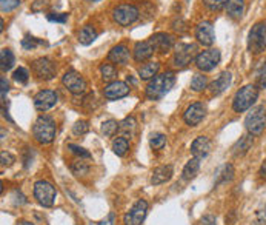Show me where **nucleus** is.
<instances>
[{
	"label": "nucleus",
	"instance_id": "35",
	"mask_svg": "<svg viewBox=\"0 0 266 225\" xmlns=\"http://www.w3.org/2000/svg\"><path fill=\"white\" fill-rule=\"evenodd\" d=\"M118 130V124L116 120H112V119H110V120H106V122H104L102 124V133H104L106 137H111V136H114V133Z\"/></svg>",
	"mask_w": 266,
	"mask_h": 225
},
{
	"label": "nucleus",
	"instance_id": "1",
	"mask_svg": "<svg viewBox=\"0 0 266 225\" xmlns=\"http://www.w3.org/2000/svg\"><path fill=\"white\" fill-rule=\"evenodd\" d=\"M176 84V77L171 71L156 76L146 87V97L150 100H158L171 91Z\"/></svg>",
	"mask_w": 266,
	"mask_h": 225
},
{
	"label": "nucleus",
	"instance_id": "5",
	"mask_svg": "<svg viewBox=\"0 0 266 225\" xmlns=\"http://www.w3.org/2000/svg\"><path fill=\"white\" fill-rule=\"evenodd\" d=\"M34 197L40 205L52 207L57 197V191L52 187V183H50L48 180H37L34 183Z\"/></svg>",
	"mask_w": 266,
	"mask_h": 225
},
{
	"label": "nucleus",
	"instance_id": "2",
	"mask_svg": "<svg viewBox=\"0 0 266 225\" xmlns=\"http://www.w3.org/2000/svg\"><path fill=\"white\" fill-rule=\"evenodd\" d=\"M57 133V127L56 122L51 116H38V119L36 120V124L32 127V134L36 137V140L42 145H48L54 140Z\"/></svg>",
	"mask_w": 266,
	"mask_h": 225
},
{
	"label": "nucleus",
	"instance_id": "23",
	"mask_svg": "<svg viewBox=\"0 0 266 225\" xmlns=\"http://www.w3.org/2000/svg\"><path fill=\"white\" fill-rule=\"evenodd\" d=\"M252 134H250V136H243V137H240V140H237L236 142V145L232 147V154L234 156H243V154H246L248 153V150L252 147Z\"/></svg>",
	"mask_w": 266,
	"mask_h": 225
},
{
	"label": "nucleus",
	"instance_id": "47",
	"mask_svg": "<svg viewBox=\"0 0 266 225\" xmlns=\"http://www.w3.org/2000/svg\"><path fill=\"white\" fill-rule=\"evenodd\" d=\"M0 85H2V104H5V100H6V93H8V88H10V85H8V82H6L5 77L0 79Z\"/></svg>",
	"mask_w": 266,
	"mask_h": 225
},
{
	"label": "nucleus",
	"instance_id": "44",
	"mask_svg": "<svg viewBox=\"0 0 266 225\" xmlns=\"http://www.w3.org/2000/svg\"><path fill=\"white\" fill-rule=\"evenodd\" d=\"M48 20L50 22H57V24H65L68 20V14L66 13H51L48 14Z\"/></svg>",
	"mask_w": 266,
	"mask_h": 225
},
{
	"label": "nucleus",
	"instance_id": "12",
	"mask_svg": "<svg viewBox=\"0 0 266 225\" xmlns=\"http://www.w3.org/2000/svg\"><path fill=\"white\" fill-rule=\"evenodd\" d=\"M32 71L38 79H44V80H51L56 76V64H52L50 59L46 57H40L37 60L32 62Z\"/></svg>",
	"mask_w": 266,
	"mask_h": 225
},
{
	"label": "nucleus",
	"instance_id": "6",
	"mask_svg": "<svg viewBox=\"0 0 266 225\" xmlns=\"http://www.w3.org/2000/svg\"><path fill=\"white\" fill-rule=\"evenodd\" d=\"M263 107H256L251 110V113L244 119V127H246L248 133L252 136H258L266 128V114Z\"/></svg>",
	"mask_w": 266,
	"mask_h": 225
},
{
	"label": "nucleus",
	"instance_id": "41",
	"mask_svg": "<svg viewBox=\"0 0 266 225\" xmlns=\"http://www.w3.org/2000/svg\"><path fill=\"white\" fill-rule=\"evenodd\" d=\"M203 2L211 11H220L223 7H226L228 0H203Z\"/></svg>",
	"mask_w": 266,
	"mask_h": 225
},
{
	"label": "nucleus",
	"instance_id": "11",
	"mask_svg": "<svg viewBox=\"0 0 266 225\" xmlns=\"http://www.w3.org/2000/svg\"><path fill=\"white\" fill-rule=\"evenodd\" d=\"M62 84L65 85V88L72 93V94H82L86 90V80L84 79V76H80L77 71H66L62 77Z\"/></svg>",
	"mask_w": 266,
	"mask_h": 225
},
{
	"label": "nucleus",
	"instance_id": "50",
	"mask_svg": "<svg viewBox=\"0 0 266 225\" xmlns=\"http://www.w3.org/2000/svg\"><path fill=\"white\" fill-rule=\"evenodd\" d=\"M260 176H262L263 179H266V162H263V165H262V168H260Z\"/></svg>",
	"mask_w": 266,
	"mask_h": 225
},
{
	"label": "nucleus",
	"instance_id": "8",
	"mask_svg": "<svg viewBox=\"0 0 266 225\" xmlns=\"http://www.w3.org/2000/svg\"><path fill=\"white\" fill-rule=\"evenodd\" d=\"M112 17H114V20H116L118 25L130 27V25H132L136 20L138 19V10L134 5L122 4V5H118V7L114 8Z\"/></svg>",
	"mask_w": 266,
	"mask_h": 225
},
{
	"label": "nucleus",
	"instance_id": "9",
	"mask_svg": "<svg viewBox=\"0 0 266 225\" xmlns=\"http://www.w3.org/2000/svg\"><path fill=\"white\" fill-rule=\"evenodd\" d=\"M220 59H222V54L216 48H211V50H206V51H202L200 54H197L196 57V65L200 71H212L218 64H220Z\"/></svg>",
	"mask_w": 266,
	"mask_h": 225
},
{
	"label": "nucleus",
	"instance_id": "16",
	"mask_svg": "<svg viewBox=\"0 0 266 225\" xmlns=\"http://www.w3.org/2000/svg\"><path fill=\"white\" fill-rule=\"evenodd\" d=\"M104 94L108 100H117V99H122V97H126L130 94V87L125 84V82L114 80L105 87Z\"/></svg>",
	"mask_w": 266,
	"mask_h": 225
},
{
	"label": "nucleus",
	"instance_id": "31",
	"mask_svg": "<svg viewBox=\"0 0 266 225\" xmlns=\"http://www.w3.org/2000/svg\"><path fill=\"white\" fill-rule=\"evenodd\" d=\"M136 125H137V120L131 116V117H126V119H124L118 124V130L122 131V133H125L126 136H131L132 133H134V130H136Z\"/></svg>",
	"mask_w": 266,
	"mask_h": 225
},
{
	"label": "nucleus",
	"instance_id": "13",
	"mask_svg": "<svg viewBox=\"0 0 266 225\" xmlns=\"http://www.w3.org/2000/svg\"><path fill=\"white\" fill-rule=\"evenodd\" d=\"M204 114H206V107H204L202 102H196V104H191L186 108L185 114H183V120L186 122V125L196 127L204 119Z\"/></svg>",
	"mask_w": 266,
	"mask_h": 225
},
{
	"label": "nucleus",
	"instance_id": "30",
	"mask_svg": "<svg viewBox=\"0 0 266 225\" xmlns=\"http://www.w3.org/2000/svg\"><path fill=\"white\" fill-rule=\"evenodd\" d=\"M234 177V167L231 163H226V165H223L217 174V183H223V182H228Z\"/></svg>",
	"mask_w": 266,
	"mask_h": 225
},
{
	"label": "nucleus",
	"instance_id": "22",
	"mask_svg": "<svg viewBox=\"0 0 266 225\" xmlns=\"http://www.w3.org/2000/svg\"><path fill=\"white\" fill-rule=\"evenodd\" d=\"M171 177H172V165H162L152 171L151 183L152 185H160V183L168 182Z\"/></svg>",
	"mask_w": 266,
	"mask_h": 225
},
{
	"label": "nucleus",
	"instance_id": "24",
	"mask_svg": "<svg viewBox=\"0 0 266 225\" xmlns=\"http://www.w3.org/2000/svg\"><path fill=\"white\" fill-rule=\"evenodd\" d=\"M198 170H200V159L192 157L191 160H188L185 168H183V173H182L183 180H192L198 174Z\"/></svg>",
	"mask_w": 266,
	"mask_h": 225
},
{
	"label": "nucleus",
	"instance_id": "53",
	"mask_svg": "<svg viewBox=\"0 0 266 225\" xmlns=\"http://www.w3.org/2000/svg\"><path fill=\"white\" fill-rule=\"evenodd\" d=\"M264 216H266V208H264Z\"/></svg>",
	"mask_w": 266,
	"mask_h": 225
},
{
	"label": "nucleus",
	"instance_id": "46",
	"mask_svg": "<svg viewBox=\"0 0 266 225\" xmlns=\"http://www.w3.org/2000/svg\"><path fill=\"white\" fill-rule=\"evenodd\" d=\"M48 5L46 0H36V2L32 4V11L34 13H40V11H44V8Z\"/></svg>",
	"mask_w": 266,
	"mask_h": 225
},
{
	"label": "nucleus",
	"instance_id": "20",
	"mask_svg": "<svg viewBox=\"0 0 266 225\" xmlns=\"http://www.w3.org/2000/svg\"><path fill=\"white\" fill-rule=\"evenodd\" d=\"M156 48L151 44V40H143V42H137L134 47V59L136 62H143V60H148L154 54Z\"/></svg>",
	"mask_w": 266,
	"mask_h": 225
},
{
	"label": "nucleus",
	"instance_id": "51",
	"mask_svg": "<svg viewBox=\"0 0 266 225\" xmlns=\"http://www.w3.org/2000/svg\"><path fill=\"white\" fill-rule=\"evenodd\" d=\"M17 225H32V223H31V222H26V220H20Z\"/></svg>",
	"mask_w": 266,
	"mask_h": 225
},
{
	"label": "nucleus",
	"instance_id": "27",
	"mask_svg": "<svg viewBox=\"0 0 266 225\" xmlns=\"http://www.w3.org/2000/svg\"><path fill=\"white\" fill-rule=\"evenodd\" d=\"M158 68H160V64H158V62H148V64L143 65V67H140L138 76H140L142 79H145V80L154 79V77L157 76V73H158Z\"/></svg>",
	"mask_w": 266,
	"mask_h": 225
},
{
	"label": "nucleus",
	"instance_id": "15",
	"mask_svg": "<svg viewBox=\"0 0 266 225\" xmlns=\"http://www.w3.org/2000/svg\"><path fill=\"white\" fill-rule=\"evenodd\" d=\"M196 37L198 42L203 47H211L216 40V34H214V27L211 22L204 20V22H200L196 28Z\"/></svg>",
	"mask_w": 266,
	"mask_h": 225
},
{
	"label": "nucleus",
	"instance_id": "43",
	"mask_svg": "<svg viewBox=\"0 0 266 225\" xmlns=\"http://www.w3.org/2000/svg\"><path fill=\"white\" fill-rule=\"evenodd\" d=\"M42 42L40 40H37L36 37H31V36H25V39L22 40V47L25 48V50H34L37 45H40Z\"/></svg>",
	"mask_w": 266,
	"mask_h": 225
},
{
	"label": "nucleus",
	"instance_id": "45",
	"mask_svg": "<svg viewBox=\"0 0 266 225\" xmlns=\"http://www.w3.org/2000/svg\"><path fill=\"white\" fill-rule=\"evenodd\" d=\"M0 159H2V165L4 167H11L12 163L16 162V157L8 153V151H2V154H0Z\"/></svg>",
	"mask_w": 266,
	"mask_h": 225
},
{
	"label": "nucleus",
	"instance_id": "18",
	"mask_svg": "<svg viewBox=\"0 0 266 225\" xmlns=\"http://www.w3.org/2000/svg\"><path fill=\"white\" fill-rule=\"evenodd\" d=\"M231 82H232V76L230 71H223L214 82H211L210 84V91L211 94L214 96H220L223 91H226L231 85Z\"/></svg>",
	"mask_w": 266,
	"mask_h": 225
},
{
	"label": "nucleus",
	"instance_id": "36",
	"mask_svg": "<svg viewBox=\"0 0 266 225\" xmlns=\"http://www.w3.org/2000/svg\"><path fill=\"white\" fill-rule=\"evenodd\" d=\"M165 144H166V137H165V134H162V133H156V134H152L151 139H150V145H151L154 150L163 148V147H165Z\"/></svg>",
	"mask_w": 266,
	"mask_h": 225
},
{
	"label": "nucleus",
	"instance_id": "7",
	"mask_svg": "<svg viewBox=\"0 0 266 225\" xmlns=\"http://www.w3.org/2000/svg\"><path fill=\"white\" fill-rule=\"evenodd\" d=\"M196 57H197L196 45H192V44H180L178 47H176L172 64H174L176 68H186Z\"/></svg>",
	"mask_w": 266,
	"mask_h": 225
},
{
	"label": "nucleus",
	"instance_id": "42",
	"mask_svg": "<svg viewBox=\"0 0 266 225\" xmlns=\"http://www.w3.org/2000/svg\"><path fill=\"white\" fill-rule=\"evenodd\" d=\"M68 150H70L71 153L80 156V157H84V159H90V157H91V153H90V151H86L85 148H82V147H78V145H74V144H70V145H68Z\"/></svg>",
	"mask_w": 266,
	"mask_h": 225
},
{
	"label": "nucleus",
	"instance_id": "52",
	"mask_svg": "<svg viewBox=\"0 0 266 225\" xmlns=\"http://www.w3.org/2000/svg\"><path fill=\"white\" fill-rule=\"evenodd\" d=\"M90 2H98V0H90Z\"/></svg>",
	"mask_w": 266,
	"mask_h": 225
},
{
	"label": "nucleus",
	"instance_id": "14",
	"mask_svg": "<svg viewBox=\"0 0 266 225\" xmlns=\"http://www.w3.org/2000/svg\"><path fill=\"white\" fill-rule=\"evenodd\" d=\"M57 104V93L51 90H42L34 96V107L38 111H48Z\"/></svg>",
	"mask_w": 266,
	"mask_h": 225
},
{
	"label": "nucleus",
	"instance_id": "37",
	"mask_svg": "<svg viewBox=\"0 0 266 225\" xmlns=\"http://www.w3.org/2000/svg\"><path fill=\"white\" fill-rule=\"evenodd\" d=\"M12 79H14L16 82H18V84H26L28 79H30V73H28L26 68L18 67V68L12 73Z\"/></svg>",
	"mask_w": 266,
	"mask_h": 225
},
{
	"label": "nucleus",
	"instance_id": "29",
	"mask_svg": "<svg viewBox=\"0 0 266 225\" xmlns=\"http://www.w3.org/2000/svg\"><path fill=\"white\" fill-rule=\"evenodd\" d=\"M128 150H130V142H128L126 137L120 136V137H117V139L112 140V151H114V154L125 156Z\"/></svg>",
	"mask_w": 266,
	"mask_h": 225
},
{
	"label": "nucleus",
	"instance_id": "19",
	"mask_svg": "<svg viewBox=\"0 0 266 225\" xmlns=\"http://www.w3.org/2000/svg\"><path fill=\"white\" fill-rule=\"evenodd\" d=\"M150 40L154 45L156 51H158V53H168L174 47V39L166 33H157Z\"/></svg>",
	"mask_w": 266,
	"mask_h": 225
},
{
	"label": "nucleus",
	"instance_id": "32",
	"mask_svg": "<svg viewBox=\"0 0 266 225\" xmlns=\"http://www.w3.org/2000/svg\"><path fill=\"white\" fill-rule=\"evenodd\" d=\"M208 87V77L203 74H194L192 80H191V88L192 91H203Z\"/></svg>",
	"mask_w": 266,
	"mask_h": 225
},
{
	"label": "nucleus",
	"instance_id": "49",
	"mask_svg": "<svg viewBox=\"0 0 266 225\" xmlns=\"http://www.w3.org/2000/svg\"><path fill=\"white\" fill-rule=\"evenodd\" d=\"M98 225H114V214L110 213L104 220H100V222H98Z\"/></svg>",
	"mask_w": 266,
	"mask_h": 225
},
{
	"label": "nucleus",
	"instance_id": "21",
	"mask_svg": "<svg viewBox=\"0 0 266 225\" xmlns=\"http://www.w3.org/2000/svg\"><path fill=\"white\" fill-rule=\"evenodd\" d=\"M108 59L111 60L112 64L126 65L128 60H130V50H128L125 45H117V47H114V48L110 51Z\"/></svg>",
	"mask_w": 266,
	"mask_h": 225
},
{
	"label": "nucleus",
	"instance_id": "26",
	"mask_svg": "<svg viewBox=\"0 0 266 225\" xmlns=\"http://www.w3.org/2000/svg\"><path fill=\"white\" fill-rule=\"evenodd\" d=\"M16 64V57H14V53L10 50V48H4L2 53H0V68L2 71H10Z\"/></svg>",
	"mask_w": 266,
	"mask_h": 225
},
{
	"label": "nucleus",
	"instance_id": "3",
	"mask_svg": "<svg viewBox=\"0 0 266 225\" xmlns=\"http://www.w3.org/2000/svg\"><path fill=\"white\" fill-rule=\"evenodd\" d=\"M258 97V88L256 85H244L243 88H240L232 100V108L236 113H243L250 110Z\"/></svg>",
	"mask_w": 266,
	"mask_h": 225
},
{
	"label": "nucleus",
	"instance_id": "39",
	"mask_svg": "<svg viewBox=\"0 0 266 225\" xmlns=\"http://www.w3.org/2000/svg\"><path fill=\"white\" fill-rule=\"evenodd\" d=\"M88 130H90V125H88V122H86V120H78V122H76L74 127H72V133H74L76 136L86 134Z\"/></svg>",
	"mask_w": 266,
	"mask_h": 225
},
{
	"label": "nucleus",
	"instance_id": "17",
	"mask_svg": "<svg viewBox=\"0 0 266 225\" xmlns=\"http://www.w3.org/2000/svg\"><path fill=\"white\" fill-rule=\"evenodd\" d=\"M211 151V140L206 136H198L191 144V153L197 159H204Z\"/></svg>",
	"mask_w": 266,
	"mask_h": 225
},
{
	"label": "nucleus",
	"instance_id": "34",
	"mask_svg": "<svg viewBox=\"0 0 266 225\" xmlns=\"http://www.w3.org/2000/svg\"><path fill=\"white\" fill-rule=\"evenodd\" d=\"M100 73H102L104 80H112L117 76V70L111 64H102L100 65Z\"/></svg>",
	"mask_w": 266,
	"mask_h": 225
},
{
	"label": "nucleus",
	"instance_id": "40",
	"mask_svg": "<svg viewBox=\"0 0 266 225\" xmlns=\"http://www.w3.org/2000/svg\"><path fill=\"white\" fill-rule=\"evenodd\" d=\"M20 5V0H0V8L2 13H11Z\"/></svg>",
	"mask_w": 266,
	"mask_h": 225
},
{
	"label": "nucleus",
	"instance_id": "33",
	"mask_svg": "<svg viewBox=\"0 0 266 225\" xmlns=\"http://www.w3.org/2000/svg\"><path fill=\"white\" fill-rule=\"evenodd\" d=\"M71 171H72L76 176H85V174H88V171H90V165H88L86 162L82 160V157H80L78 160L72 162Z\"/></svg>",
	"mask_w": 266,
	"mask_h": 225
},
{
	"label": "nucleus",
	"instance_id": "28",
	"mask_svg": "<svg viewBox=\"0 0 266 225\" xmlns=\"http://www.w3.org/2000/svg\"><path fill=\"white\" fill-rule=\"evenodd\" d=\"M96 37H97L96 30L91 25H86V27L82 28V31L78 33V42L82 45H91L96 40Z\"/></svg>",
	"mask_w": 266,
	"mask_h": 225
},
{
	"label": "nucleus",
	"instance_id": "25",
	"mask_svg": "<svg viewBox=\"0 0 266 225\" xmlns=\"http://www.w3.org/2000/svg\"><path fill=\"white\" fill-rule=\"evenodd\" d=\"M226 11L231 19H242L244 13V0H228L226 2Z\"/></svg>",
	"mask_w": 266,
	"mask_h": 225
},
{
	"label": "nucleus",
	"instance_id": "48",
	"mask_svg": "<svg viewBox=\"0 0 266 225\" xmlns=\"http://www.w3.org/2000/svg\"><path fill=\"white\" fill-rule=\"evenodd\" d=\"M202 225H217V220L212 214H206V216H203L202 217Z\"/></svg>",
	"mask_w": 266,
	"mask_h": 225
},
{
	"label": "nucleus",
	"instance_id": "4",
	"mask_svg": "<svg viewBox=\"0 0 266 225\" xmlns=\"http://www.w3.org/2000/svg\"><path fill=\"white\" fill-rule=\"evenodd\" d=\"M248 48L252 54H260L266 50V22H257L248 36Z\"/></svg>",
	"mask_w": 266,
	"mask_h": 225
},
{
	"label": "nucleus",
	"instance_id": "10",
	"mask_svg": "<svg viewBox=\"0 0 266 225\" xmlns=\"http://www.w3.org/2000/svg\"><path fill=\"white\" fill-rule=\"evenodd\" d=\"M146 214H148V202L140 199V200H137L134 203L132 208L125 214L124 223L125 225H142L143 220H145V217H146Z\"/></svg>",
	"mask_w": 266,
	"mask_h": 225
},
{
	"label": "nucleus",
	"instance_id": "38",
	"mask_svg": "<svg viewBox=\"0 0 266 225\" xmlns=\"http://www.w3.org/2000/svg\"><path fill=\"white\" fill-rule=\"evenodd\" d=\"M256 82H257V87H258V88L266 90V62H264V64L262 65V68L257 71Z\"/></svg>",
	"mask_w": 266,
	"mask_h": 225
}]
</instances>
